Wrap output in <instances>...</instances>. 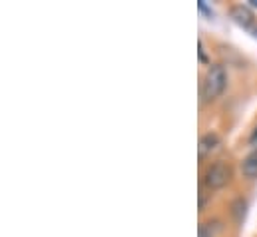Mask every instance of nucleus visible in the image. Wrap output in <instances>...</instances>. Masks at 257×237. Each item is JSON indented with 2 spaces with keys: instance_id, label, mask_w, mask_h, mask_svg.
<instances>
[{
  "instance_id": "obj_11",
  "label": "nucleus",
  "mask_w": 257,
  "mask_h": 237,
  "mask_svg": "<svg viewBox=\"0 0 257 237\" xmlns=\"http://www.w3.org/2000/svg\"><path fill=\"white\" fill-rule=\"evenodd\" d=\"M247 2H249L251 8H257V0H247Z\"/></svg>"
},
{
  "instance_id": "obj_8",
  "label": "nucleus",
  "mask_w": 257,
  "mask_h": 237,
  "mask_svg": "<svg viewBox=\"0 0 257 237\" xmlns=\"http://www.w3.org/2000/svg\"><path fill=\"white\" fill-rule=\"evenodd\" d=\"M249 146H253L257 150V126L253 128V132H251V136H249Z\"/></svg>"
},
{
  "instance_id": "obj_12",
  "label": "nucleus",
  "mask_w": 257,
  "mask_h": 237,
  "mask_svg": "<svg viewBox=\"0 0 257 237\" xmlns=\"http://www.w3.org/2000/svg\"><path fill=\"white\" fill-rule=\"evenodd\" d=\"M253 36L257 38V26H255V30H253Z\"/></svg>"
},
{
  "instance_id": "obj_10",
  "label": "nucleus",
  "mask_w": 257,
  "mask_h": 237,
  "mask_svg": "<svg viewBox=\"0 0 257 237\" xmlns=\"http://www.w3.org/2000/svg\"><path fill=\"white\" fill-rule=\"evenodd\" d=\"M199 60H201V62H207L205 52H203V42H199Z\"/></svg>"
},
{
  "instance_id": "obj_2",
  "label": "nucleus",
  "mask_w": 257,
  "mask_h": 237,
  "mask_svg": "<svg viewBox=\"0 0 257 237\" xmlns=\"http://www.w3.org/2000/svg\"><path fill=\"white\" fill-rule=\"evenodd\" d=\"M231 166L227 162H213L205 174H203V185L209 189V191H217V189H223L229 181H231Z\"/></svg>"
},
{
  "instance_id": "obj_7",
  "label": "nucleus",
  "mask_w": 257,
  "mask_h": 237,
  "mask_svg": "<svg viewBox=\"0 0 257 237\" xmlns=\"http://www.w3.org/2000/svg\"><path fill=\"white\" fill-rule=\"evenodd\" d=\"M197 6H199V10H201L205 16H209V18L213 16V10H211V8L205 4V0H199V2H197Z\"/></svg>"
},
{
  "instance_id": "obj_9",
  "label": "nucleus",
  "mask_w": 257,
  "mask_h": 237,
  "mask_svg": "<svg viewBox=\"0 0 257 237\" xmlns=\"http://www.w3.org/2000/svg\"><path fill=\"white\" fill-rule=\"evenodd\" d=\"M199 237H213L211 235V231H207L205 223H203V225H199Z\"/></svg>"
},
{
  "instance_id": "obj_1",
  "label": "nucleus",
  "mask_w": 257,
  "mask_h": 237,
  "mask_svg": "<svg viewBox=\"0 0 257 237\" xmlns=\"http://www.w3.org/2000/svg\"><path fill=\"white\" fill-rule=\"evenodd\" d=\"M227 88V72L221 64H209L203 82H201V100L203 102H215Z\"/></svg>"
},
{
  "instance_id": "obj_6",
  "label": "nucleus",
  "mask_w": 257,
  "mask_h": 237,
  "mask_svg": "<svg viewBox=\"0 0 257 237\" xmlns=\"http://www.w3.org/2000/svg\"><path fill=\"white\" fill-rule=\"evenodd\" d=\"M231 209H233L235 221H237V223H243V221H245V213H247V201L239 197V199H235V201H233Z\"/></svg>"
},
{
  "instance_id": "obj_4",
  "label": "nucleus",
  "mask_w": 257,
  "mask_h": 237,
  "mask_svg": "<svg viewBox=\"0 0 257 237\" xmlns=\"http://www.w3.org/2000/svg\"><path fill=\"white\" fill-rule=\"evenodd\" d=\"M219 144H221V140H219V136H217L215 132L203 134V136L199 138V144H197L199 158H205V156H209L211 152H215V150L219 148Z\"/></svg>"
},
{
  "instance_id": "obj_3",
  "label": "nucleus",
  "mask_w": 257,
  "mask_h": 237,
  "mask_svg": "<svg viewBox=\"0 0 257 237\" xmlns=\"http://www.w3.org/2000/svg\"><path fill=\"white\" fill-rule=\"evenodd\" d=\"M229 16H231V20H233L237 26H241V28H245V30H251V32L255 30V14H253L251 6L235 4V6H231Z\"/></svg>"
},
{
  "instance_id": "obj_5",
  "label": "nucleus",
  "mask_w": 257,
  "mask_h": 237,
  "mask_svg": "<svg viewBox=\"0 0 257 237\" xmlns=\"http://www.w3.org/2000/svg\"><path fill=\"white\" fill-rule=\"evenodd\" d=\"M241 172L247 179H257V150L249 152L241 162Z\"/></svg>"
}]
</instances>
